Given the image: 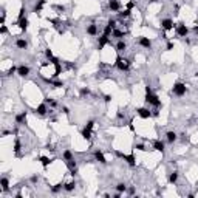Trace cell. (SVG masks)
Wrapping results in <instances>:
<instances>
[{
    "label": "cell",
    "instance_id": "obj_8",
    "mask_svg": "<svg viewBox=\"0 0 198 198\" xmlns=\"http://www.w3.org/2000/svg\"><path fill=\"white\" fill-rule=\"evenodd\" d=\"M46 113H50V110H48V104H46V102L44 101L42 104H39V105H37V108H36V115H39V116H42V118H44Z\"/></svg>",
    "mask_w": 198,
    "mask_h": 198
},
{
    "label": "cell",
    "instance_id": "obj_10",
    "mask_svg": "<svg viewBox=\"0 0 198 198\" xmlns=\"http://www.w3.org/2000/svg\"><path fill=\"white\" fill-rule=\"evenodd\" d=\"M138 45L142 46V48H146V50H150V48H152V40H150L149 37L141 36V37L138 39Z\"/></svg>",
    "mask_w": 198,
    "mask_h": 198
},
{
    "label": "cell",
    "instance_id": "obj_2",
    "mask_svg": "<svg viewBox=\"0 0 198 198\" xmlns=\"http://www.w3.org/2000/svg\"><path fill=\"white\" fill-rule=\"evenodd\" d=\"M146 102L149 105H153L155 108H160V107H162V104H161V99L156 96V94L152 91V93H146Z\"/></svg>",
    "mask_w": 198,
    "mask_h": 198
},
{
    "label": "cell",
    "instance_id": "obj_11",
    "mask_svg": "<svg viewBox=\"0 0 198 198\" xmlns=\"http://www.w3.org/2000/svg\"><path fill=\"white\" fill-rule=\"evenodd\" d=\"M30 71H31V68L28 65H19L17 67V74L20 78H26L30 74Z\"/></svg>",
    "mask_w": 198,
    "mask_h": 198
},
{
    "label": "cell",
    "instance_id": "obj_32",
    "mask_svg": "<svg viewBox=\"0 0 198 198\" xmlns=\"http://www.w3.org/2000/svg\"><path fill=\"white\" fill-rule=\"evenodd\" d=\"M116 192L125 194V192H127V186H125L124 183H119V184H116Z\"/></svg>",
    "mask_w": 198,
    "mask_h": 198
},
{
    "label": "cell",
    "instance_id": "obj_13",
    "mask_svg": "<svg viewBox=\"0 0 198 198\" xmlns=\"http://www.w3.org/2000/svg\"><path fill=\"white\" fill-rule=\"evenodd\" d=\"M110 44V36H107V34H102L99 37V42H98V50H102L105 45Z\"/></svg>",
    "mask_w": 198,
    "mask_h": 198
},
{
    "label": "cell",
    "instance_id": "obj_29",
    "mask_svg": "<svg viewBox=\"0 0 198 198\" xmlns=\"http://www.w3.org/2000/svg\"><path fill=\"white\" fill-rule=\"evenodd\" d=\"M112 36L113 37H116L118 40H121L122 37L125 36V31H121V30H113V33H112Z\"/></svg>",
    "mask_w": 198,
    "mask_h": 198
},
{
    "label": "cell",
    "instance_id": "obj_6",
    "mask_svg": "<svg viewBox=\"0 0 198 198\" xmlns=\"http://www.w3.org/2000/svg\"><path fill=\"white\" fill-rule=\"evenodd\" d=\"M136 113H138V116H139V118H142V119L152 118V110H149L147 107H139V108H136Z\"/></svg>",
    "mask_w": 198,
    "mask_h": 198
},
{
    "label": "cell",
    "instance_id": "obj_36",
    "mask_svg": "<svg viewBox=\"0 0 198 198\" xmlns=\"http://www.w3.org/2000/svg\"><path fill=\"white\" fill-rule=\"evenodd\" d=\"M133 149H136V150H141V152H144V150H147V149H146V146H144V144H141V142H136V144H133Z\"/></svg>",
    "mask_w": 198,
    "mask_h": 198
},
{
    "label": "cell",
    "instance_id": "obj_15",
    "mask_svg": "<svg viewBox=\"0 0 198 198\" xmlns=\"http://www.w3.org/2000/svg\"><path fill=\"white\" fill-rule=\"evenodd\" d=\"M178 139V135H176L173 130H169L166 133V141H167V144H173V142Z\"/></svg>",
    "mask_w": 198,
    "mask_h": 198
},
{
    "label": "cell",
    "instance_id": "obj_20",
    "mask_svg": "<svg viewBox=\"0 0 198 198\" xmlns=\"http://www.w3.org/2000/svg\"><path fill=\"white\" fill-rule=\"evenodd\" d=\"M115 50H116V53H122V51H125V50H127V44L121 39V40H118V42H116Z\"/></svg>",
    "mask_w": 198,
    "mask_h": 198
},
{
    "label": "cell",
    "instance_id": "obj_22",
    "mask_svg": "<svg viewBox=\"0 0 198 198\" xmlns=\"http://www.w3.org/2000/svg\"><path fill=\"white\" fill-rule=\"evenodd\" d=\"M45 3H46V0H37L36 2V5H34V8H33V12H40L44 9V6H45Z\"/></svg>",
    "mask_w": 198,
    "mask_h": 198
},
{
    "label": "cell",
    "instance_id": "obj_43",
    "mask_svg": "<svg viewBox=\"0 0 198 198\" xmlns=\"http://www.w3.org/2000/svg\"><path fill=\"white\" fill-rule=\"evenodd\" d=\"M54 8H56L59 12H64V11H65V6H64V5H56Z\"/></svg>",
    "mask_w": 198,
    "mask_h": 198
},
{
    "label": "cell",
    "instance_id": "obj_40",
    "mask_svg": "<svg viewBox=\"0 0 198 198\" xmlns=\"http://www.w3.org/2000/svg\"><path fill=\"white\" fill-rule=\"evenodd\" d=\"M107 25H108V26H112L113 30H116V20H115V19H108Z\"/></svg>",
    "mask_w": 198,
    "mask_h": 198
},
{
    "label": "cell",
    "instance_id": "obj_24",
    "mask_svg": "<svg viewBox=\"0 0 198 198\" xmlns=\"http://www.w3.org/2000/svg\"><path fill=\"white\" fill-rule=\"evenodd\" d=\"M0 184H2V190H3V192H8V190H9V180H8V176H2V178H0Z\"/></svg>",
    "mask_w": 198,
    "mask_h": 198
},
{
    "label": "cell",
    "instance_id": "obj_47",
    "mask_svg": "<svg viewBox=\"0 0 198 198\" xmlns=\"http://www.w3.org/2000/svg\"><path fill=\"white\" fill-rule=\"evenodd\" d=\"M104 101H105L107 104H108V102L112 101V96H110V94H105V96H104Z\"/></svg>",
    "mask_w": 198,
    "mask_h": 198
},
{
    "label": "cell",
    "instance_id": "obj_26",
    "mask_svg": "<svg viewBox=\"0 0 198 198\" xmlns=\"http://www.w3.org/2000/svg\"><path fill=\"white\" fill-rule=\"evenodd\" d=\"M16 46L19 50H26V48H28V42H26L25 39H17L16 40Z\"/></svg>",
    "mask_w": 198,
    "mask_h": 198
},
{
    "label": "cell",
    "instance_id": "obj_14",
    "mask_svg": "<svg viewBox=\"0 0 198 198\" xmlns=\"http://www.w3.org/2000/svg\"><path fill=\"white\" fill-rule=\"evenodd\" d=\"M87 34L88 36H98V25L94 22L87 25Z\"/></svg>",
    "mask_w": 198,
    "mask_h": 198
},
{
    "label": "cell",
    "instance_id": "obj_18",
    "mask_svg": "<svg viewBox=\"0 0 198 198\" xmlns=\"http://www.w3.org/2000/svg\"><path fill=\"white\" fill-rule=\"evenodd\" d=\"M153 150H158V152L162 153V152L166 150V144H164L161 139H155V141H153Z\"/></svg>",
    "mask_w": 198,
    "mask_h": 198
},
{
    "label": "cell",
    "instance_id": "obj_5",
    "mask_svg": "<svg viewBox=\"0 0 198 198\" xmlns=\"http://www.w3.org/2000/svg\"><path fill=\"white\" fill-rule=\"evenodd\" d=\"M189 31L190 30L186 26V23H184V22H180V23L175 25V33H176V36H178V37H187Z\"/></svg>",
    "mask_w": 198,
    "mask_h": 198
},
{
    "label": "cell",
    "instance_id": "obj_1",
    "mask_svg": "<svg viewBox=\"0 0 198 198\" xmlns=\"http://www.w3.org/2000/svg\"><path fill=\"white\" fill-rule=\"evenodd\" d=\"M115 65H116V68H118L119 71H127L128 68H130L132 62H130V59H125V57H121V56H118V57H116V62H115Z\"/></svg>",
    "mask_w": 198,
    "mask_h": 198
},
{
    "label": "cell",
    "instance_id": "obj_52",
    "mask_svg": "<svg viewBox=\"0 0 198 198\" xmlns=\"http://www.w3.org/2000/svg\"><path fill=\"white\" fill-rule=\"evenodd\" d=\"M62 112H64L65 115H70V110H68V107H62Z\"/></svg>",
    "mask_w": 198,
    "mask_h": 198
},
{
    "label": "cell",
    "instance_id": "obj_33",
    "mask_svg": "<svg viewBox=\"0 0 198 198\" xmlns=\"http://www.w3.org/2000/svg\"><path fill=\"white\" fill-rule=\"evenodd\" d=\"M91 91H90V88L88 87H82L79 90V94H81V98H85V96H88V94H90Z\"/></svg>",
    "mask_w": 198,
    "mask_h": 198
},
{
    "label": "cell",
    "instance_id": "obj_56",
    "mask_svg": "<svg viewBox=\"0 0 198 198\" xmlns=\"http://www.w3.org/2000/svg\"><path fill=\"white\" fill-rule=\"evenodd\" d=\"M118 118H119V119H122V118H124V115H122L121 112H118Z\"/></svg>",
    "mask_w": 198,
    "mask_h": 198
},
{
    "label": "cell",
    "instance_id": "obj_39",
    "mask_svg": "<svg viewBox=\"0 0 198 198\" xmlns=\"http://www.w3.org/2000/svg\"><path fill=\"white\" fill-rule=\"evenodd\" d=\"M112 33H113V28H112V26H108V25H105V28H104V33H102V34H107V36H110Z\"/></svg>",
    "mask_w": 198,
    "mask_h": 198
},
{
    "label": "cell",
    "instance_id": "obj_9",
    "mask_svg": "<svg viewBox=\"0 0 198 198\" xmlns=\"http://www.w3.org/2000/svg\"><path fill=\"white\" fill-rule=\"evenodd\" d=\"M161 28L164 30V31H170V30H173V28H175L173 20H172V19H162V20H161Z\"/></svg>",
    "mask_w": 198,
    "mask_h": 198
},
{
    "label": "cell",
    "instance_id": "obj_51",
    "mask_svg": "<svg viewBox=\"0 0 198 198\" xmlns=\"http://www.w3.org/2000/svg\"><path fill=\"white\" fill-rule=\"evenodd\" d=\"M160 112H158V108H155V110H152V116H158Z\"/></svg>",
    "mask_w": 198,
    "mask_h": 198
},
{
    "label": "cell",
    "instance_id": "obj_55",
    "mask_svg": "<svg viewBox=\"0 0 198 198\" xmlns=\"http://www.w3.org/2000/svg\"><path fill=\"white\" fill-rule=\"evenodd\" d=\"M194 33H195V34H198V25H195V26H194Z\"/></svg>",
    "mask_w": 198,
    "mask_h": 198
},
{
    "label": "cell",
    "instance_id": "obj_28",
    "mask_svg": "<svg viewBox=\"0 0 198 198\" xmlns=\"http://www.w3.org/2000/svg\"><path fill=\"white\" fill-rule=\"evenodd\" d=\"M130 14H132L130 9H124V11H119V12H118V17H119L121 20H124V19H128V17H130Z\"/></svg>",
    "mask_w": 198,
    "mask_h": 198
},
{
    "label": "cell",
    "instance_id": "obj_7",
    "mask_svg": "<svg viewBox=\"0 0 198 198\" xmlns=\"http://www.w3.org/2000/svg\"><path fill=\"white\" fill-rule=\"evenodd\" d=\"M67 167H68V170H70V175L71 176H76L78 175V162H76V160H70V161H67Z\"/></svg>",
    "mask_w": 198,
    "mask_h": 198
},
{
    "label": "cell",
    "instance_id": "obj_27",
    "mask_svg": "<svg viewBox=\"0 0 198 198\" xmlns=\"http://www.w3.org/2000/svg\"><path fill=\"white\" fill-rule=\"evenodd\" d=\"M39 161H40V164H42L44 167H48L54 160H50L48 156H39Z\"/></svg>",
    "mask_w": 198,
    "mask_h": 198
},
{
    "label": "cell",
    "instance_id": "obj_49",
    "mask_svg": "<svg viewBox=\"0 0 198 198\" xmlns=\"http://www.w3.org/2000/svg\"><path fill=\"white\" fill-rule=\"evenodd\" d=\"M5 19H6V12L3 11V12H2V19H0V22H2V25L5 23Z\"/></svg>",
    "mask_w": 198,
    "mask_h": 198
},
{
    "label": "cell",
    "instance_id": "obj_34",
    "mask_svg": "<svg viewBox=\"0 0 198 198\" xmlns=\"http://www.w3.org/2000/svg\"><path fill=\"white\" fill-rule=\"evenodd\" d=\"M20 149H22V144H20V141H19V139H16V141H14V152H16L17 156H20V153H19V152H20Z\"/></svg>",
    "mask_w": 198,
    "mask_h": 198
},
{
    "label": "cell",
    "instance_id": "obj_12",
    "mask_svg": "<svg viewBox=\"0 0 198 198\" xmlns=\"http://www.w3.org/2000/svg\"><path fill=\"white\" fill-rule=\"evenodd\" d=\"M108 9L113 12H119L121 11V3L119 0H108Z\"/></svg>",
    "mask_w": 198,
    "mask_h": 198
},
{
    "label": "cell",
    "instance_id": "obj_3",
    "mask_svg": "<svg viewBox=\"0 0 198 198\" xmlns=\"http://www.w3.org/2000/svg\"><path fill=\"white\" fill-rule=\"evenodd\" d=\"M186 91H187L186 84H183V82H175L173 87H172V93L178 98H183L184 94H186Z\"/></svg>",
    "mask_w": 198,
    "mask_h": 198
},
{
    "label": "cell",
    "instance_id": "obj_25",
    "mask_svg": "<svg viewBox=\"0 0 198 198\" xmlns=\"http://www.w3.org/2000/svg\"><path fill=\"white\" fill-rule=\"evenodd\" d=\"M74 189H76V181H74V180L64 184V190H65V192H73Z\"/></svg>",
    "mask_w": 198,
    "mask_h": 198
},
{
    "label": "cell",
    "instance_id": "obj_53",
    "mask_svg": "<svg viewBox=\"0 0 198 198\" xmlns=\"http://www.w3.org/2000/svg\"><path fill=\"white\" fill-rule=\"evenodd\" d=\"M46 150H51V152H54V150H56V149H54L51 144H46Z\"/></svg>",
    "mask_w": 198,
    "mask_h": 198
},
{
    "label": "cell",
    "instance_id": "obj_19",
    "mask_svg": "<svg viewBox=\"0 0 198 198\" xmlns=\"http://www.w3.org/2000/svg\"><path fill=\"white\" fill-rule=\"evenodd\" d=\"M16 25H19V28L22 30V31H26V30H28V25H30V20L26 19V17H23V19H19Z\"/></svg>",
    "mask_w": 198,
    "mask_h": 198
},
{
    "label": "cell",
    "instance_id": "obj_4",
    "mask_svg": "<svg viewBox=\"0 0 198 198\" xmlns=\"http://www.w3.org/2000/svg\"><path fill=\"white\" fill-rule=\"evenodd\" d=\"M93 127H94V121L90 119V121L87 122V125L82 128V132H81V135H82L84 139H87V141L91 139V130H93Z\"/></svg>",
    "mask_w": 198,
    "mask_h": 198
},
{
    "label": "cell",
    "instance_id": "obj_37",
    "mask_svg": "<svg viewBox=\"0 0 198 198\" xmlns=\"http://www.w3.org/2000/svg\"><path fill=\"white\" fill-rule=\"evenodd\" d=\"M51 85H53V88H60V87H64V82L62 81H53Z\"/></svg>",
    "mask_w": 198,
    "mask_h": 198
},
{
    "label": "cell",
    "instance_id": "obj_46",
    "mask_svg": "<svg viewBox=\"0 0 198 198\" xmlns=\"http://www.w3.org/2000/svg\"><path fill=\"white\" fill-rule=\"evenodd\" d=\"M166 50H169V51H170V50H173V44H172V42H167V46H166Z\"/></svg>",
    "mask_w": 198,
    "mask_h": 198
},
{
    "label": "cell",
    "instance_id": "obj_16",
    "mask_svg": "<svg viewBox=\"0 0 198 198\" xmlns=\"http://www.w3.org/2000/svg\"><path fill=\"white\" fill-rule=\"evenodd\" d=\"M26 116H28V113L26 112H20L19 115H16V124H19V125H22V124H25L26 122Z\"/></svg>",
    "mask_w": 198,
    "mask_h": 198
},
{
    "label": "cell",
    "instance_id": "obj_38",
    "mask_svg": "<svg viewBox=\"0 0 198 198\" xmlns=\"http://www.w3.org/2000/svg\"><path fill=\"white\" fill-rule=\"evenodd\" d=\"M45 57L48 59V60H51V59L54 57V56H53V51H51L50 48H46V50H45Z\"/></svg>",
    "mask_w": 198,
    "mask_h": 198
},
{
    "label": "cell",
    "instance_id": "obj_35",
    "mask_svg": "<svg viewBox=\"0 0 198 198\" xmlns=\"http://www.w3.org/2000/svg\"><path fill=\"white\" fill-rule=\"evenodd\" d=\"M44 101L46 102V104H50V105H51L53 108H54V107H57V102H56V101H54L53 98H45Z\"/></svg>",
    "mask_w": 198,
    "mask_h": 198
},
{
    "label": "cell",
    "instance_id": "obj_31",
    "mask_svg": "<svg viewBox=\"0 0 198 198\" xmlns=\"http://www.w3.org/2000/svg\"><path fill=\"white\" fill-rule=\"evenodd\" d=\"M64 189V184L62 183H59V184H54V186L51 187V194H59L60 190Z\"/></svg>",
    "mask_w": 198,
    "mask_h": 198
},
{
    "label": "cell",
    "instance_id": "obj_48",
    "mask_svg": "<svg viewBox=\"0 0 198 198\" xmlns=\"http://www.w3.org/2000/svg\"><path fill=\"white\" fill-rule=\"evenodd\" d=\"M127 192L130 194V195H133V194H135V187H133V186H132V187H127Z\"/></svg>",
    "mask_w": 198,
    "mask_h": 198
},
{
    "label": "cell",
    "instance_id": "obj_44",
    "mask_svg": "<svg viewBox=\"0 0 198 198\" xmlns=\"http://www.w3.org/2000/svg\"><path fill=\"white\" fill-rule=\"evenodd\" d=\"M30 181H31V183H37V181H39V176H37V175H33L31 178H30Z\"/></svg>",
    "mask_w": 198,
    "mask_h": 198
},
{
    "label": "cell",
    "instance_id": "obj_23",
    "mask_svg": "<svg viewBox=\"0 0 198 198\" xmlns=\"http://www.w3.org/2000/svg\"><path fill=\"white\" fill-rule=\"evenodd\" d=\"M178 178H180V173L176 172V170H173V172H170V173H169V176H167V181H169L170 184H175L176 181H178Z\"/></svg>",
    "mask_w": 198,
    "mask_h": 198
},
{
    "label": "cell",
    "instance_id": "obj_17",
    "mask_svg": "<svg viewBox=\"0 0 198 198\" xmlns=\"http://www.w3.org/2000/svg\"><path fill=\"white\" fill-rule=\"evenodd\" d=\"M93 156H94V160H96L98 162H101V164H107V160H105V156H104V153L101 152V150H96V152L93 153Z\"/></svg>",
    "mask_w": 198,
    "mask_h": 198
},
{
    "label": "cell",
    "instance_id": "obj_54",
    "mask_svg": "<svg viewBox=\"0 0 198 198\" xmlns=\"http://www.w3.org/2000/svg\"><path fill=\"white\" fill-rule=\"evenodd\" d=\"M181 141H183V142H186V141H187V136H186V135H184V133L181 135Z\"/></svg>",
    "mask_w": 198,
    "mask_h": 198
},
{
    "label": "cell",
    "instance_id": "obj_42",
    "mask_svg": "<svg viewBox=\"0 0 198 198\" xmlns=\"http://www.w3.org/2000/svg\"><path fill=\"white\" fill-rule=\"evenodd\" d=\"M25 6H22V8H20V11H19V19H23L25 17Z\"/></svg>",
    "mask_w": 198,
    "mask_h": 198
},
{
    "label": "cell",
    "instance_id": "obj_41",
    "mask_svg": "<svg viewBox=\"0 0 198 198\" xmlns=\"http://www.w3.org/2000/svg\"><path fill=\"white\" fill-rule=\"evenodd\" d=\"M14 73H17V67H16V65H12V67L9 68V71H8V74H6V76H12Z\"/></svg>",
    "mask_w": 198,
    "mask_h": 198
},
{
    "label": "cell",
    "instance_id": "obj_50",
    "mask_svg": "<svg viewBox=\"0 0 198 198\" xmlns=\"http://www.w3.org/2000/svg\"><path fill=\"white\" fill-rule=\"evenodd\" d=\"M133 6H135V3H133V2H128V3H127V9H132Z\"/></svg>",
    "mask_w": 198,
    "mask_h": 198
},
{
    "label": "cell",
    "instance_id": "obj_57",
    "mask_svg": "<svg viewBox=\"0 0 198 198\" xmlns=\"http://www.w3.org/2000/svg\"><path fill=\"white\" fill-rule=\"evenodd\" d=\"M149 3H156V2H160V0H147Z\"/></svg>",
    "mask_w": 198,
    "mask_h": 198
},
{
    "label": "cell",
    "instance_id": "obj_30",
    "mask_svg": "<svg viewBox=\"0 0 198 198\" xmlns=\"http://www.w3.org/2000/svg\"><path fill=\"white\" fill-rule=\"evenodd\" d=\"M62 158L65 160V162L67 161H70V160H74V156H73V152H71V150H65V152H64V155H62Z\"/></svg>",
    "mask_w": 198,
    "mask_h": 198
},
{
    "label": "cell",
    "instance_id": "obj_21",
    "mask_svg": "<svg viewBox=\"0 0 198 198\" xmlns=\"http://www.w3.org/2000/svg\"><path fill=\"white\" fill-rule=\"evenodd\" d=\"M122 160L127 161V164H128V166H132V167L136 166V160H135V155H133V153H130V155H124V156H122Z\"/></svg>",
    "mask_w": 198,
    "mask_h": 198
},
{
    "label": "cell",
    "instance_id": "obj_45",
    "mask_svg": "<svg viewBox=\"0 0 198 198\" xmlns=\"http://www.w3.org/2000/svg\"><path fill=\"white\" fill-rule=\"evenodd\" d=\"M0 33H2V34H6V33H8V28H6V25H2V28H0Z\"/></svg>",
    "mask_w": 198,
    "mask_h": 198
}]
</instances>
